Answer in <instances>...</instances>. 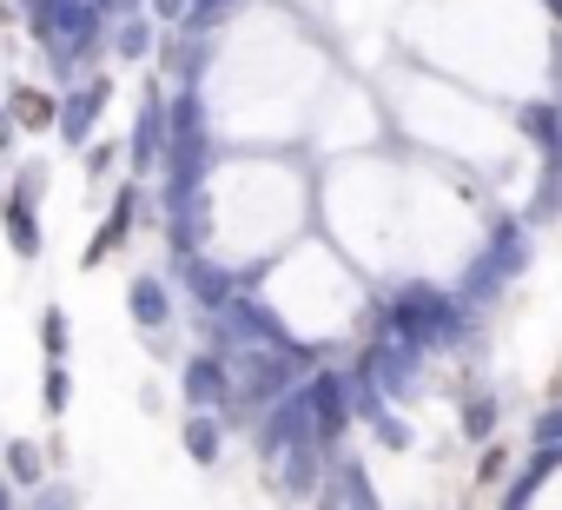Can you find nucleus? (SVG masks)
<instances>
[{
    "label": "nucleus",
    "instance_id": "f257e3e1",
    "mask_svg": "<svg viewBox=\"0 0 562 510\" xmlns=\"http://www.w3.org/2000/svg\"><path fill=\"white\" fill-rule=\"evenodd\" d=\"M384 319H391V339L417 345L424 358H430V352H450V345L470 332V306H463L457 292H437V286H404V292L384 306Z\"/></svg>",
    "mask_w": 562,
    "mask_h": 510
},
{
    "label": "nucleus",
    "instance_id": "f03ea898",
    "mask_svg": "<svg viewBox=\"0 0 562 510\" xmlns=\"http://www.w3.org/2000/svg\"><path fill=\"white\" fill-rule=\"evenodd\" d=\"M529 266V232H522V219H503L496 232H490V245H483V259L470 266V279H463V306H483V299H496L516 273Z\"/></svg>",
    "mask_w": 562,
    "mask_h": 510
},
{
    "label": "nucleus",
    "instance_id": "7ed1b4c3",
    "mask_svg": "<svg viewBox=\"0 0 562 510\" xmlns=\"http://www.w3.org/2000/svg\"><path fill=\"white\" fill-rule=\"evenodd\" d=\"M179 391H186V411H218L232 424V365L218 352H192L179 365Z\"/></svg>",
    "mask_w": 562,
    "mask_h": 510
},
{
    "label": "nucleus",
    "instance_id": "20e7f679",
    "mask_svg": "<svg viewBox=\"0 0 562 510\" xmlns=\"http://www.w3.org/2000/svg\"><path fill=\"white\" fill-rule=\"evenodd\" d=\"M305 404H312V424H318V444H338L345 424L358 418V385L345 372H318L305 385Z\"/></svg>",
    "mask_w": 562,
    "mask_h": 510
},
{
    "label": "nucleus",
    "instance_id": "39448f33",
    "mask_svg": "<svg viewBox=\"0 0 562 510\" xmlns=\"http://www.w3.org/2000/svg\"><path fill=\"white\" fill-rule=\"evenodd\" d=\"M106 100H113V80H87L80 93L60 100V126H54V133H60L67 146H87L93 126H100V113H106Z\"/></svg>",
    "mask_w": 562,
    "mask_h": 510
},
{
    "label": "nucleus",
    "instance_id": "423d86ee",
    "mask_svg": "<svg viewBox=\"0 0 562 510\" xmlns=\"http://www.w3.org/2000/svg\"><path fill=\"white\" fill-rule=\"evenodd\" d=\"M0 477H8L14 490H41V484H47V444L8 437V444H0Z\"/></svg>",
    "mask_w": 562,
    "mask_h": 510
},
{
    "label": "nucleus",
    "instance_id": "0eeeda50",
    "mask_svg": "<svg viewBox=\"0 0 562 510\" xmlns=\"http://www.w3.org/2000/svg\"><path fill=\"white\" fill-rule=\"evenodd\" d=\"M126 312H133L139 332H166V325H172V292H166V279H133V286H126Z\"/></svg>",
    "mask_w": 562,
    "mask_h": 510
},
{
    "label": "nucleus",
    "instance_id": "6e6552de",
    "mask_svg": "<svg viewBox=\"0 0 562 510\" xmlns=\"http://www.w3.org/2000/svg\"><path fill=\"white\" fill-rule=\"evenodd\" d=\"M516 126H522V140H529L536 153L562 159V107H555V100H529V107L516 113Z\"/></svg>",
    "mask_w": 562,
    "mask_h": 510
},
{
    "label": "nucleus",
    "instance_id": "1a4fd4ad",
    "mask_svg": "<svg viewBox=\"0 0 562 510\" xmlns=\"http://www.w3.org/2000/svg\"><path fill=\"white\" fill-rule=\"evenodd\" d=\"M133 212H139V192L126 186V192L113 199V212H106V225H100V239L87 245V259H80V266H100V259H106L113 245H126V225H133Z\"/></svg>",
    "mask_w": 562,
    "mask_h": 510
},
{
    "label": "nucleus",
    "instance_id": "9d476101",
    "mask_svg": "<svg viewBox=\"0 0 562 510\" xmlns=\"http://www.w3.org/2000/svg\"><path fill=\"white\" fill-rule=\"evenodd\" d=\"M218 444H225V418H218V411H192V418H186V457L212 470V464H218Z\"/></svg>",
    "mask_w": 562,
    "mask_h": 510
},
{
    "label": "nucleus",
    "instance_id": "9b49d317",
    "mask_svg": "<svg viewBox=\"0 0 562 510\" xmlns=\"http://www.w3.org/2000/svg\"><path fill=\"white\" fill-rule=\"evenodd\" d=\"M166 140H172V126H166V107L159 100H146V113H139V133H133V166H153L159 153H166Z\"/></svg>",
    "mask_w": 562,
    "mask_h": 510
},
{
    "label": "nucleus",
    "instance_id": "f8f14e48",
    "mask_svg": "<svg viewBox=\"0 0 562 510\" xmlns=\"http://www.w3.org/2000/svg\"><path fill=\"white\" fill-rule=\"evenodd\" d=\"M8 245L21 252V259H41V245H47L41 239V219L27 212V199H8Z\"/></svg>",
    "mask_w": 562,
    "mask_h": 510
},
{
    "label": "nucleus",
    "instance_id": "ddd939ff",
    "mask_svg": "<svg viewBox=\"0 0 562 510\" xmlns=\"http://www.w3.org/2000/svg\"><path fill=\"white\" fill-rule=\"evenodd\" d=\"M113 54H120V60H146V54H153V21H146V14H126L120 34H113Z\"/></svg>",
    "mask_w": 562,
    "mask_h": 510
},
{
    "label": "nucleus",
    "instance_id": "4468645a",
    "mask_svg": "<svg viewBox=\"0 0 562 510\" xmlns=\"http://www.w3.org/2000/svg\"><path fill=\"white\" fill-rule=\"evenodd\" d=\"M496 418H503V404H496L490 391H476V398L463 404V437H476V444H483V437L496 431Z\"/></svg>",
    "mask_w": 562,
    "mask_h": 510
},
{
    "label": "nucleus",
    "instance_id": "2eb2a0df",
    "mask_svg": "<svg viewBox=\"0 0 562 510\" xmlns=\"http://www.w3.org/2000/svg\"><path fill=\"white\" fill-rule=\"evenodd\" d=\"M14 120H21V126H60V100H47V93H14Z\"/></svg>",
    "mask_w": 562,
    "mask_h": 510
},
{
    "label": "nucleus",
    "instance_id": "dca6fc26",
    "mask_svg": "<svg viewBox=\"0 0 562 510\" xmlns=\"http://www.w3.org/2000/svg\"><path fill=\"white\" fill-rule=\"evenodd\" d=\"M67 339H74V332H67V312H60V306H47V312H41V345H47V358H54V365H67Z\"/></svg>",
    "mask_w": 562,
    "mask_h": 510
},
{
    "label": "nucleus",
    "instance_id": "f3484780",
    "mask_svg": "<svg viewBox=\"0 0 562 510\" xmlns=\"http://www.w3.org/2000/svg\"><path fill=\"white\" fill-rule=\"evenodd\" d=\"M364 424L378 431V444H384V451H411V444H417V437H411V424H404V418H391V411H371Z\"/></svg>",
    "mask_w": 562,
    "mask_h": 510
},
{
    "label": "nucleus",
    "instance_id": "a211bd4d",
    "mask_svg": "<svg viewBox=\"0 0 562 510\" xmlns=\"http://www.w3.org/2000/svg\"><path fill=\"white\" fill-rule=\"evenodd\" d=\"M27 510H80V490H74V484H41V490L27 497Z\"/></svg>",
    "mask_w": 562,
    "mask_h": 510
},
{
    "label": "nucleus",
    "instance_id": "6ab92c4d",
    "mask_svg": "<svg viewBox=\"0 0 562 510\" xmlns=\"http://www.w3.org/2000/svg\"><path fill=\"white\" fill-rule=\"evenodd\" d=\"M41 391H47V411L60 418V411L74 404V378H67V365H47V385H41Z\"/></svg>",
    "mask_w": 562,
    "mask_h": 510
},
{
    "label": "nucleus",
    "instance_id": "aec40b11",
    "mask_svg": "<svg viewBox=\"0 0 562 510\" xmlns=\"http://www.w3.org/2000/svg\"><path fill=\"white\" fill-rule=\"evenodd\" d=\"M218 14V0H186V21H192V34H205V21Z\"/></svg>",
    "mask_w": 562,
    "mask_h": 510
},
{
    "label": "nucleus",
    "instance_id": "412c9836",
    "mask_svg": "<svg viewBox=\"0 0 562 510\" xmlns=\"http://www.w3.org/2000/svg\"><path fill=\"white\" fill-rule=\"evenodd\" d=\"M503 464H509V457H503V444H496V451L483 457V484H496V477H503Z\"/></svg>",
    "mask_w": 562,
    "mask_h": 510
},
{
    "label": "nucleus",
    "instance_id": "4be33fe9",
    "mask_svg": "<svg viewBox=\"0 0 562 510\" xmlns=\"http://www.w3.org/2000/svg\"><path fill=\"white\" fill-rule=\"evenodd\" d=\"M0 510H21V503H14V484H8V477H0Z\"/></svg>",
    "mask_w": 562,
    "mask_h": 510
},
{
    "label": "nucleus",
    "instance_id": "5701e85b",
    "mask_svg": "<svg viewBox=\"0 0 562 510\" xmlns=\"http://www.w3.org/2000/svg\"><path fill=\"white\" fill-rule=\"evenodd\" d=\"M0 206H8V199H0Z\"/></svg>",
    "mask_w": 562,
    "mask_h": 510
}]
</instances>
